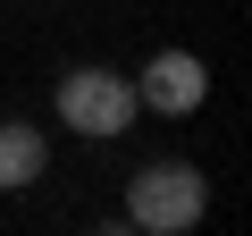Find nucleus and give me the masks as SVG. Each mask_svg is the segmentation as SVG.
I'll return each instance as SVG.
<instances>
[{"instance_id":"nucleus-3","label":"nucleus","mask_w":252,"mask_h":236,"mask_svg":"<svg viewBox=\"0 0 252 236\" xmlns=\"http://www.w3.org/2000/svg\"><path fill=\"white\" fill-rule=\"evenodd\" d=\"M202 101H210V68H202V51H152L143 59V76H135V110H152V118H202Z\"/></svg>"},{"instance_id":"nucleus-2","label":"nucleus","mask_w":252,"mask_h":236,"mask_svg":"<svg viewBox=\"0 0 252 236\" xmlns=\"http://www.w3.org/2000/svg\"><path fill=\"white\" fill-rule=\"evenodd\" d=\"M51 110H59L67 135H84V144H118L126 127H135V76H118V68H67L59 93H51Z\"/></svg>"},{"instance_id":"nucleus-4","label":"nucleus","mask_w":252,"mask_h":236,"mask_svg":"<svg viewBox=\"0 0 252 236\" xmlns=\"http://www.w3.org/2000/svg\"><path fill=\"white\" fill-rule=\"evenodd\" d=\"M42 169H51V135H42V127H26V118H0V194L34 186Z\"/></svg>"},{"instance_id":"nucleus-1","label":"nucleus","mask_w":252,"mask_h":236,"mask_svg":"<svg viewBox=\"0 0 252 236\" xmlns=\"http://www.w3.org/2000/svg\"><path fill=\"white\" fill-rule=\"evenodd\" d=\"M202 211H210V177L193 160H152L126 186V219L143 236H185V228H202Z\"/></svg>"}]
</instances>
